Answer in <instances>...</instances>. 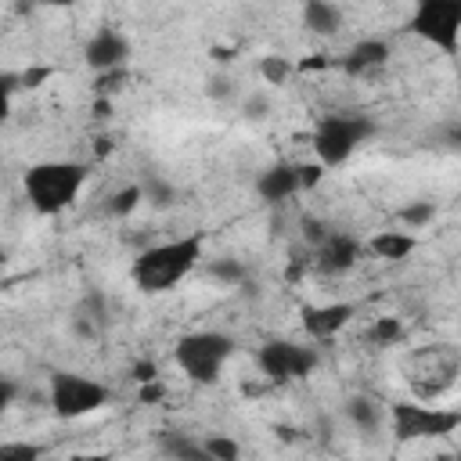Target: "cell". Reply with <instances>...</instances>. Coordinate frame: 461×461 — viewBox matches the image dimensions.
Returning <instances> with one entry per match:
<instances>
[{"instance_id":"cell-1","label":"cell","mask_w":461,"mask_h":461,"mask_svg":"<svg viewBox=\"0 0 461 461\" xmlns=\"http://www.w3.org/2000/svg\"><path fill=\"white\" fill-rule=\"evenodd\" d=\"M202 249H205V238L194 230V234H180L173 241H162V245H151L144 249L133 267H130V277L140 292L148 295H158V292H169L173 285H180L198 263H202Z\"/></svg>"},{"instance_id":"cell-2","label":"cell","mask_w":461,"mask_h":461,"mask_svg":"<svg viewBox=\"0 0 461 461\" xmlns=\"http://www.w3.org/2000/svg\"><path fill=\"white\" fill-rule=\"evenodd\" d=\"M86 184V166L76 158H47V162H32L22 176L25 198L40 216H58L65 212L79 191Z\"/></svg>"},{"instance_id":"cell-3","label":"cell","mask_w":461,"mask_h":461,"mask_svg":"<svg viewBox=\"0 0 461 461\" xmlns=\"http://www.w3.org/2000/svg\"><path fill=\"white\" fill-rule=\"evenodd\" d=\"M403 375H407V385H411V393L418 400H436L461 375V346H450V342L421 346V349H414L407 357Z\"/></svg>"},{"instance_id":"cell-4","label":"cell","mask_w":461,"mask_h":461,"mask_svg":"<svg viewBox=\"0 0 461 461\" xmlns=\"http://www.w3.org/2000/svg\"><path fill=\"white\" fill-rule=\"evenodd\" d=\"M234 339L223 335V331H191V335H180L176 346H173V360L176 367L198 382V385H212L223 371V364L234 357Z\"/></svg>"},{"instance_id":"cell-5","label":"cell","mask_w":461,"mask_h":461,"mask_svg":"<svg viewBox=\"0 0 461 461\" xmlns=\"http://www.w3.org/2000/svg\"><path fill=\"white\" fill-rule=\"evenodd\" d=\"M371 133H375V122L367 115L331 112V115H321L313 126V151L324 166H342Z\"/></svg>"},{"instance_id":"cell-6","label":"cell","mask_w":461,"mask_h":461,"mask_svg":"<svg viewBox=\"0 0 461 461\" xmlns=\"http://www.w3.org/2000/svg\"><path fill=\"white\" fill-rule=\"evenodd\" d=\"M112 400L108 385H101L97 378L76 375V371H54L50 375V389H47V403L58 418L72 421V418H86L94 411H101Z\"/></svg>"},{"instance_id":"cell-7","label":"cell","mask_w":461,"mask_h":461,"mask_svg":"<svg viewBox=\"0 0 461 461\" xmlns=\"http://www.w3.org/2000/svg\"><path fill=\"white\" fill-rule=\"evenodd\" d=\"M407 29L443 54L461 47V0H414Z\"/></svg>"},{"instance_id":"cell-8","label":"cell","mask_w":461,"mask_h":461,"mask_svg":"<svg viewBox=\"0 0 461 461\" xmlns=\"http://www.w3.org/2000/svg\"><path fill=\"white\" fill-rule=\"evenodd\" d=\"M393 436L400 443H414V439H439L461 429V411H447V407H429V403H393Z\"/></svg>"},{"instance_id":"cell-9","label":"cell","mask_w":461,"mask_h":461,"mask_svg":"<svg viewBox=\"0 0 461 461\" xmlns=\"http://www.w3.org/2000/svg\"><path fill=\"white\" fill-rule=\"evenodd\" d=\"M256 364L270 382H299L317 367V349L288 339H270L259 346Z\"/></svg>"},{"instance_id":"cell-10","label":"cell","mask_w":461,"mask_h":461,"mask_svg":"<svg viewBox=\"0 0 461 461\" xmlns=\"http://www.w3.org/2000/svg\"><path fill=\"white\" fill-rule=\"evenodd\" d=\"M353 313H357L353 303H306V306H299V324H303L306 339L328 342L353 321Z\"/></svg>"},{"instance_id":"cell-11","label":"cell","mask_w":461,"mask_h":461,"mask_svg":"<svg viewBox=\"0 0 461 461\" xmlns=\"http://www.w3.org/2000/svg\"><path fill=\"white\" fill-rule=\"evenodd\" d=\"M83 58H86V65H90L94 72L119 68V65H126V58H130V40H126L119 29L104 25V29H97V32L86 40Z\"/></svg>"},{"instance_id":"cell-12","label":"cell","mask_w":461,"mask_h":461,"mask_svg":"<svg viewBox=\"0 0 461 461\" xmlns=\"http://www.w3.org/2000/svg\"><path fill=\"white\" fill-rule=\"evenodd\" d=\"M256 191L270 205L288 202L295 191H303V184H299V162H274V166H267L256 176Z\"/></svg>"},{"instance_id":"cell-13","label":"cell","mask_w":461,"mask_h":461,"mask_svg":"<svg viewBox=\"0 0 461 461\" xmlns=\"http://www.w3.org/2000/svg\"><path fill=\"white\" fill-rule=\"evenodd\" d=\"M357 259H360V241L346 230H331L317 245V270H324V274H346Z\"/></svg>"},{"instance_id":"cell-14","label":"cell","mask_w":461,"mask_h":461,"mask_svg":"<svg viewBox=\"0 0 461 461\" xmlns=\"http://www.w3.org/2000/svg\"><path fill=\"white\" fill-rule=\"evenodd\" d=\"M385 61H389V43L367 36V40H357V43L335 61V68H342L346 76H367V72L382 68Z\"/></svg>"},{"instance_id":"cell-15","label":"cell","mask_w":461,"mask_h":461,"mask_svg":"<svg viewBox=\"0 0 461 461\" xmlns=\"http://www.w3.org/2000/svg\"><path fill=\"white\" fill-rule=\"evenodd\" d=\"M367 249H371L378 259L400 263V259H407V256L418 249V238H414L411 230H378V234L367 241Z\"/></svg>"},{"instance_id":"cell-16","label":"cell","mask_w":461,"mask_h":461,"mask_svg":"<svg viewBox=\"0 0 461 461\" xmlns=\"http://www.w3.org/2000/svg\"><path fill=\"white\" fill-rule=\"evenodd\" d=\"M303 25L317 36H335L342 29V11L331 0H306L303 4Z\"/></svg>"},{"instance_id":"cell-17","label":"cell","mask_w":461,"mask_h":461,"mask_svg":"<svg viewBox=\"0 0 461 461\" xmlns=\"http://www.w3.org/2000/svg\"><path fill=\"white\" fill-rule=\"evenodd\" d=\"M162 454H169L176 461H202V457H209L205 454V443L194 439V436H187V432H166L162 436Z\"/></svg>"},{"instance_id":"cell-18","label":"cell","mask_w":461,"mask_h":461,"mask_svg":"<svg viewBox=\"0 0 461 461\" xmlns=\"http://www.w3.org/2000/svg\"><path fill=\"white\" fill-rule=\"evenodd\" d=\"M205 274H209L212 281H220V285H230V288H238V285H245V281H249L245 263H241V259H234V256L209 259V263H205Z\"/></svg>"},{"instance_id":"cell-19","label":"cell","mask_w":461,"mask_h":461,"mask_svg":"<svg viewBox=\"0 0 461 461\" xmlns=\"http://www.w3.org/2000/svg\"><path fill=\"white\" fill-rule=\"evenodd\" d=\"M346 414H349V421H353L357 429H364V432H375V429H378V421H382L378 403H375V400H367V396H353V400L346 403Z\"/></svg>"},{"instance_id":"cell-20","label":"cell","mask_w":461,"mask_h":461,"mask_svg":"<svg viewBox=\"0 0 461 461\" xmlns=\"http://www.w3.org/2000/svg\"><path fill=\"white\" fill-rule=\"evenodd\" d=\"M256 68H259V79H263V83H270V86L288 83V79H292V72H295V65H292L288 58H281V54H263Z\"/></svg>"},{"instance_id":"cell-21","label":"cell","mask_w":461,"mask_h":461,"mask_svg":"<svg viewBox=\"0 0 461 461\" xmlns=\"http://www.w3.org/2000/svg\"><path fill=\"white\" fill-rule=\"evenodd\" d=\"M367 339H371L378 349H385V346H400V342H403V324H400L396 317H375Z\"/></svg>"},{"instance_id":"cell-22","label":"cell","mask_w":461,"mask_h":461,"mask_svg":"<svg viewBox=\"0 0 461 461\" xmlns=\"http://www.w3.org/2000/svg\"><path fill=\"white\" fill-rule=\"evenodd\" d=\"M144 202L148 205H155V209H166V205H173V198H176V187L169 184V180H162V176H144Z\"/></svg>"},{"instance_id":"cell-23","label":"cell","mask_w":461,"mask_h":461,"mask_svg":"<svg viewBox=\"0 0 461 461\" xmlns=\"http://www.w3.org/2000/svg\"><path fill=\"white\" fill-rule=\"evenodd\" d=\"M140 202H144V187H140V184H126V187H119V191L108 198V212H112V216H130Z\"/></svg>"},{"instance_id":"cell-24","label":"cell","mask_w":461,"mask_h":461,"mask_svg":"<svg viewBox=\"0 0 461 461\" xmlns=\"http://www.w3.org/2000/svg\"><path fill=\"white\" fill-rule=\"evenodd\" d=\"M400 220H403V227H411V230H418V227H429V223L436 220V205H432L429 198L407 202V205L400 209Z\"/></svg>"},{"instance_id":"cell-25","label":"cell","mask_w":461,"mask_h":461,"mask_svg":"<svg viewBox=\"0 0 461 461\" xmlns=\"http://www.w3.org/2000/svg\"><path fill=\"white\" fill-rule=\"evenodd\" d=\"M126 65H119V68H108V72H97V79H94V94L97 97H115L122 86H126Z\"/></svg>"},{"instance_id":"cell-26","label":"cell","mask_w":461,"mask_h":461,"mask_svg":"<svg viewBox=\"0 0 461 461\" xmlns=\"http://www.w3.org/2000/svg\"><path fill=\"white\" fill-rule=\"evenodd\" d=\"M202 443H205V454L216 457V461H234V457L241 454V447H238L230 436H205Z\"/></svg>"},{"instance_id":"cell-27","label":"cell","mask_w":461,"mask_h":461,"mask_svg":"<svg viewBox=\"0 0 461 461\" xmlns=\"http://www.w3.org/2000/svg\"><path fill=\"white\" fill-rule=\"evenodd\" d=\"M43 457L40 443H0V461H36Z\"/></svg>"},{"instance_id":"cell-28","label":"cell","mask_w":461,"mask_h":461,"mask_svg":"<svg viewBox=\"0 0 461 461\" xmlns=\"http://www.w3.org/2000/svg\"><path fill=\"white\" fill-rule=\"evenodd\" d=\"M50 76H54V65H29V68L22 72V86H25V90H40Z\"/></svg>"},{"instance_id":"cell-29","label":"cell","mask_w":461,"mask_h":461,"mask_svg":"<svg viewBox=\"0 0 461 461\" xmlns=\"http://www.w3.org/2000/svg\"><path fill=\"white\" fill-rule=\"evenodd\" d=\"M324 162L317 158V162H299V184H303V191H310V187H317L321 184V176H324Z\"/></svg>"},{"instance_id":"cell-30","label":"cell","mask_w":461,"mask_h":461,"mask_svg":"<svg viewBox=\"0 0 461 461\" xmlns=\"http://www.w3.org/2000/svg\"><path fill=\"white\" fill-rule=\"evenodd\" d=\"M335 61H339V58H331V54H306V58L295 65V72H313V68L321 72V68H335Z\"/></svg>"},{"instance_id":"cell-31","label":"cell","mask_w":461,"mask_h":461,"mask_svg":"<svg viewBox=\"0 0 461 461\" xmlns=\"http://www.w3.org/2000/svg\"><path fill=\"white\" fill-rule=\"evenodd\" d=\"M270 112V101L263 97V94H252V97H245V104H241V115L245 119H263Z\"/></svg>"},{"instance_id":"cell-32","label":"cell","mask_w":461,"mask_h":461,"mask_svg":"<svg viewBox=\"0 0 461 461\" xmlns=\"http://www.w3.org/2000/svg\"><path fill=\"white\" fill-rule=\"evenodd\" d=\"M331 230H328V223H321V220H303V238H306V245H321L324 238H328Z\"/></svg>"},{"instance_id":"cell-33","label":"cell","mask_w":461,"mask_h":461,"mask_svg":"<svg viewBox=\"0 0 461 461\" xmlns=\"http://www.w3.org/2000/svg\"><path fill=\"white\" fill-rule=\"evenodd\" d=\"M130 378H133L137 385L155 382V378H158V364H155V360H137V364L130 367Z\"/></svg>"},{"instance_id":"cell-34","label":"cell","mask_w":461,"mask_h":461,"mask_svg":"<svg viewBox=\"0 0 461 461\" xmlns=\"http://www.w3.org/2000/svg\"><path fill=\"white\" fill-rule=\"evenodd\" d=\"M230 90H234L230 76H212V79H209V86H205V94H209L212 101H223V97H230Z\"/></svg>"},{"instance_id":"cell-35","label":"cell","mask_w":461,"mask_h":461,"mask_svg":"<svg viewBox=\"0 0 461 461\" xmlns=\"http://www.w3.org/2000/svg\"><path fill=\"white\" fill-rule=\"evenodd\" d=\"M162 396H166V385H162L158 378H155V382H144V385H140V393H137V400H140V403H158Z\"/></svg>"},{"instance_id":"cell-36","label":"cell","mask_w":461,"mask_h":461,"mask_svg":"<svg viewBox=\"0 0 461 461\" xmlns=\"http://www.w3.org/2000/svg\"><path fill=\"white\" fill-rule=\"evenodd\" d=\"M18 86H22V72H4V76H0V90H4V97H11Z\"/></svg>"},{"instance_id":"cell-37","label":"cell","mask_w":461,"mask_h":461,"mask_svg":"<svg viewBox=\"0 0 461 461\" xmlns=\"http://www.w3.org/2000/svg\"><path fill=\"white\" fill-rule=\"evenodd\" d=\"M14 396H18L14 378H4V382H0V407H11V403H14Z\"/></svg>"},{"instance_id":"cell-38","label":"cell","mask_w":461,"mask_h":461,"mask_svg":"<svg viewBox=\"0 0 461 461\" xmlns=\"http://www.w3.org/2000/svg\"><path fill=\"white\" fill-rule=\"evenodd\" d=\"M94 115H97V119H108V115H112V97H97V101H94Z\"/></svg>"},{"instance_id":"cell-39","label":"cell","mask_w":461,"mask_h":461,"mask_svg":"<svg viewBox=\"0 0 461 461\" xmlns=\"http://www.w3.org/2000/svg\"><path fill=\"white\" fill-rule=\"evenodd\" d=\"M212 58L220 61V65H227V61H234V47L227 50V47H212Z\"/></svg>"},{"instance_id":"cell-40","label":"cell","mask_w":461,"mask_h":461,"mask_svg":"<svg viewBox=\"0 0 461 461\" xmlns=\"http://www.w3.org/2000/svg\"><path fill=\"white\" fill-rule=\"evenodd\" d=\"M274 432H277V436H281V439H295V429H285V425H277V429H274Z\"/></svg>"},{"instance_id":"cell-41","label":"cell","mask_w":461,"mask_h":461,"mask_svg":"<svg viewBox=\"0 0 461 461\" xmlns=\"http://www.w3.org/2000/svg\"><path fill=\"white\" fill-rule=\"evenodd\" d=\"M40 4H50V7H68V4H76V0H40Z\"/></svg>"}]
</instances>
